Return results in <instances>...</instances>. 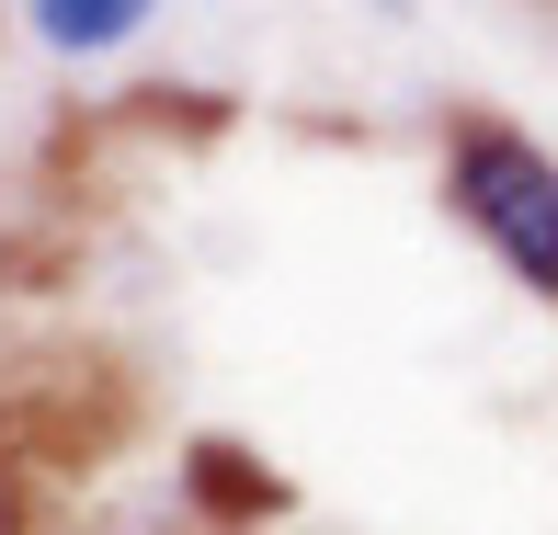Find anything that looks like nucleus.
<instances>
[{
  "label": "nucleus",
  "instance_id": "nucleus-1",
  "mask_svg": "<svg viewBox=\"0 0 558 535\" xmlns=\"http://www.w3.org/2000/svg\"><path fill=\"white\" fill-rule=\"evenodd\" d=\"M445 206H456V228H468L524 296H558V160L524 137V125L456 114V137H445Z\"/></svg>",
  "mask_w": 558,
  "mask_h": 535
},
{
  "label": "nucleus",
  "instance_id": "nucleus-2",
  "mask_svg": "<svg viewBox=\"0 0 558 535\" xmlns=\"http://www.w3.org/2000/svg\"><path fill=\"white\" fill-rule=\"evenodd\" d=\"M148 23H160V0H23V35H35L46 58H69V69L125 58Z\"/></svg>",
  "mask_w": 558,
  "mask_h": 535
}]
</instances>
